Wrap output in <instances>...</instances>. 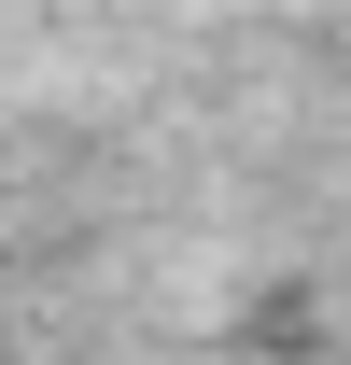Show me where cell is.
<instances>
[{
	"label": "cell",
	"instance_id": "obj_1",
	"mask_svg": "<svg viewBox=\"0 0 351 365\" xmlns=\"http://www.w3.org/2000/svg\"><path fill=\"white\" fill-rule=\"evenodd\" d=\"M0 197H14V140H0Z\"/></svg>",
	"mask_w": 351,
	"mask_h": 365
}]
</instances>
